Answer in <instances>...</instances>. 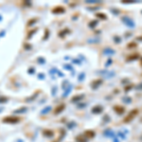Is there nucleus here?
Here are the masks:
<instances>
[{"instance_id": "5", "label": "nucleus", "mask_w": 142, "mask_h": 142, "mask_svg": "<svg viewBox=\"0 0 142 142\" xmlns=\"http://www.w3.org/2000/svg\"><path fill=\"white\" fill-rule=\"evenodd\" d=\"M83 136L85 137V138H93L94 136H95V132L92 131V130H87L85 131L84 133H83Z\"/></svg>"}, {"instance_id": "13", "label": "nucleus", "mask_w": 142, "mask_h": 142, "mask_svg": "<svg viewBox=\"0 0 142 142\" xmlns=\"http://www.w3.org/2000/svg\"><path fill=\"white\" fill-rule=\"evenodd\" d=\"M83 97H84V95H79V96H76V97H74V98L72 99V101H78V100H80V99H83Z\"/></svg>"}, {"instance_id": "16", "label": "nucleus", "mask_w": 142, "mask_h": 142, "mask_svg": "<svg viewBox=\"0 0 142 142\" xmlns=\"http://www.w3.org/2000/svg\"><path fill=\"white\" fill-rule=\"evenodd\" d=\"M59 10H53L52 12L53 13H63L64 12V9L63 8V7H61V8H58Z\"/></svg>"}, {"instance_id": "23", "label": "nucleus", "mask_w": 142, "mask_h": 142, "mask_svg": "<svg viewBox=\"0 0 142 142\" xmlns=\"http://www.w3.org/2000/svg\"><path fill=\"white\" fill-rule=\"evenodd\" d=\"M137 39H138V40H140V41H142V36H141V37H138Z\"/></svg>"}, {"instance_id": "11", "label": "nucleus", "mask_w": 142, "mask_h": 142, "mask_svg": "<svg viewBox=\"0 0 142 142\" xmlns=\"http://www.w3.org/2000/svg\"><path fill=\"white\" fill-rule=\"evenodd\" d=\"M137 47V44L136 42H130L129 44H127V48H135Z\"/></svg>"}, {"instance_id": "10", "label": "nucleus", "mask_w": 142, "mask_h": 142, "mask_svg": "<svg viewBox=\"0 0 142 142\" xmlns=\"http://www.w3.org/2000/svg\"><path fill=\"white\" fill-rule=\"evenodd\" d=\"M63 109H64V104L59 105V106H57V108H56L55 110H54V114L58 115V114H60V113H61V112L63 110Z\"/></svg>"}, {"instance_id": "15", "label": "nucleus", "mask_w": 142, "mask_h": 142, "mask_svg": "<svg viewBox=\"0 0 142 142\" xmlns=\"http://www.w3.org/2000/svg\"><path fill=\"white\" fill-rule=\"evenodd\" d=\"M97 25H98V21H97V20H94V21H92V22H90L89 27H90V28H95Z\"/></svg>"}, {"instance_id": "2", "label": "nucleus", "mask_w": 142, "mask_h": 142, "mask_svg": "<svg viewBox=\"0 0 142 142\" xmlns=\"http://www.w3.org/2000/svg\"><path fill=\"white\" fill-rule=\"evenodd\" d=\"M121 21L125 24V26H127L129 28H135L136 27L135 21L132 18H130L129 16H122L121 17Z\"/></svg>"}, {"instance_id": "4", "label": "nucleus", "mask_w": 142, "mask_h": 142, "mask_svg": "<svg viewBox=\"0 0 142 142\" xmlns=\"http://www.w3.org/2000/svg\"><path fill=\"white\" fill-rule=\"evenodd\" d=\"M114 111L117 113V115H121V114H123L124 112H125V108H124L123 106H119V105H116V106H114Z\"/></svg>"}, {"instance_id": "7", "label": "nucleus", "mask_w": 142, "mask_h": 142, "mask_svg": "<svg viewBox=\"0 0 142 142\" xmlns=\"http://www.w3.org/2000/svg\"><path fill=\"white\" fill-rule=\"evenodd\" d=\"M101 83H102V80H101V79H98V80H96L93 81L92 84H91V86H92L93 89H96V88H98Z\"/></svg>"}, {"instance_id": "12", "label": "nucleus", "mask_w": 142, "mask_h": 142, "mask_svg": "<svg viewBox=\"0 0 142 142\" xmlns=\"http://www.w3.org/2000/svg\"><path fill=\"white\" fill-rule=\"evenodd\" d=\"M76 140L78 142H87V138H85L84 136H77V138H76Z\"/></svg>"}, {"instance_id": "17", "label": "nucleus", "mask_w": 142, "mask_h": 142, "mask_svg": "<svg viewBox=\"0 0 142 142\" xmlns=\"http://www.w3.org/2000/svg\"><path fill=\"white\" fill-rule=\"evenodd\" d=\"M114 41H115L117 44H118V43H120V42H121V39L118 37V36H116V37L114 38Z\"/></svg>"}, {"instance_id": "24", "label": "nucleus", "mask_w": 142, "mask_h": 142, "mask_svg": "<svg viewBox=\"0 0 142 142\" xmlns=\"http://www.w3.org/2000/svg\"><path fill=\"white\" fill-rule=\"evenodd\" d=\"M141 65H142V58H141Z\"/></svg>"}, {"instance_id": "6", "label": "nucleus", "mask_w": 142, "mask_h": 142, "mask_svg": "<svg viewBox=\"0 0 142 142\" xmlns=\"http://www.w3.org/2000/svg\"><path fill=\"white\" fill-rule=\"evenodd\" d=\"M139 58V54L138 53H133L129 55L127 58H126V61L127 62H132V61H135V60H137Z\"/></svg>"}, {"instance_id": "25", "label": "nucleus", "mask_w": 142, "mask_h": 142, "mask_svg": "<svg viewBox=\"0 0 142 142\" xmlns=\"http://www.w3.org/2000/svg\"><path fill=\"white\" fill-rule=\"evenodd\" d=\"M141 13H142V12H141Z\"/></svg>"}, {"instance_id": "19", "label": "nucleus", "mask_w": 142, "mask_h": 142, "mask_svg": "<svg viewBox=\"0 0 142 142\" xmlns=\"http://www.w3.org/2000/svg\"><path fill=\"white\" fill-rule=\"evenodd\" d=\"M104 135H107V136H113L114 134L112 133L111 131H109V130H108V131H105V132H104Z\"/></svg>"}, {"instance_id": "22", "label": "nucleus", "mask_w": 142, "mask_h": 142, "mask_svg": "<svg viewBox=\"0 0 142 142\" xmlns=\"http://www.w3.org/2000/svg\"><path fill=\"white\" fill-rule=\"evenodd\" d=\"M136 89H139V90H140V89H142V82H141V83H139V84L136 86Z\"/></svg>"}, {"instance_id": "14", "label": "nucleus", "mask_w": 142, "mask_h": 142, "mask_svg": "<svg viewBox=\"0 0 142 142\" xmlns=\"http://www.w3.org/2000/svg\"><path fill=\"white\" fill-rule=\"evenodd\" d=\"M97 17H99V18L102 19V20H105V19H107V16L105 15L104 13H97V15H96Z\"/></svg>"}, {"instance_id": "1", "label": "nucleus", "mask_w": 142, "mask_h": 142, "mask_svg": "<svg viewBox=\"0 0 142 142\" xmlns=\"http://www.w3.org/2000/svg\"><path fill=\"white\" fill-rule=\"evenodd\" d=\"M137 114H138V110H137V109H133V110H131V111L129 112V114L124 117L123 122L124 123H130L132 120H134V118L137 116Z\"/></svg>"}, {"instance_id": "8", "label": "nucleus", "mask_w": 142, "mask_h": 142, "mask_svg": "<svg viewBox=\"0 0 142 142\" xmlns=\"http://www.w3.org/2000/svg\"><path fill=\"white\" fill-rule=\"evenodd\" d=\"M103 53L105 55H114L116 53V51L114 49H112L111 47H106L104 50H103Z\"/></svg>"}, {"instance_id": "18", "label": "nucleus", "mask_w": 142, "mask_h": 142, "mask_svg": "<svg viewBox=\"0 0 142 142\" xmlns=\"http://www.w3.org/2000/svg\"><path fill=\"white\" fill-rule=\"evenodd\" d=\"M123 101L124 102H126V103H130L132 100H131V98H124Z\"/></svg>"}, {"instance_id": "21", "label": "nucleus", "mask_w": 142, "mask_h": 142, "mask_svg": "<svg viewBox=\"0 0 142 142\" xmlns=\"http://www.w3.org/2000/svg\"><path fill=\"white\" fill-rule=\"evenodd\" d=\"M132 87H133V85H132V84H131L130 86H126V87H125V91L127 92V91H128V90H130V89H131Z\"/></svg>"}, {"instance_id": "20", "label": "nucleus", "mask_w": 142, "mask_h": 142, "mask_svg": "<svg viewBox=\"0 0 142 142\" xmlns=\"http://www.w3.org/2000/svg\"><path fill=\"white\" fill-rule=\"evenodd\" d=\"M49 110H50V106H48V108H47V109H44L43 111H42V114H44V113H47Z\"/></svg>"}, {"instance_id": "9", "label": "nucleus", "mask_w": 142, "mask_h": 142, "mask_svg": "<svg viewBox=\"0 0 142 142\" xmlns=\"http://www.w3.org/2000/svg\"><path fill=\"white\" fill-rule=\"evenodd\" d=\"M102 111H103V108L101 106H95L92 109V113H94V114H99Z\"/></svg>"}, {"instance_id": "3", "label": "nucleus", "mask_w": 142, "mask_h": 142, "mask_svg": "<svg viewBox=\"0 0 142 142\" xmlns=\"http://www.w3.org/2000/svg\"><path fill=\"white\" fill-rule=\"evenodd\" d=\"M19 120V117H13V116H11V117H6L3 118V122H5V123H17Z\"/></svg>"}]
</instances>
